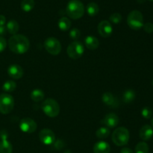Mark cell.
<instances>
[{
	"instance_id": "cell-1",
	"label": "cell",
	"mask_w": 153,
	"mask_h": 153,
	"mask_svg": "<svg viewBox=\"0 0 153 153\" xmlns=\"http://www.w3.org/2000/svg\"><path fill=\"white\" fill-rule=\"evenodd\" d=\"M8 46L14 53L23 54L29 49L30 42L22 34H13L8 40Z\"/></svg>"
},
{
	"instance_id": "cell-2",
	"label": "cell",
	"mask_w": 153,
	"mask_h": 153,
	"mask_svg": "<svg viewBox=\"0 0 153 153\" xmlns=\"http://www.w3.org/2000/svg\"><path fill=\"white\" fill-rule=\"evenodd\" d=\"M66 13L71 19H80L85 13V6L79 0H70L67 5Z\"/></svg>"
},
{
	"instance_id": "cell-3",
	"label": "cell",
	"mask_w": 153,
	"mask_h": 153,
	"mask_svg": "<svg viewBox=\"0 0 153 153\" xmlns=\"http://www.w3.org/2000/svg\"><path fill=\"white\" fill-rule=\"evenodd\" d=\"M129 131L124 127L117 128L112 134V140L118 146L126 145L129 140Z\"/></svg>"
},
{
	"instance_id": "cell-4",
	"label": "cell",
	"mask_w": 153,
	"mask_h": 153,
	"mask_svg": "<svg viewBox=\"0 0 153 153\" xmlns=\"http://www.w3.org/2000/svg\"><path fill=\"white\" fill-rule=\"evenodd\" d=\"M41 108L43 112L49 117H56L60 112V106L58 102L52 98H47L42 103Z\"/></svg>"
},
{
	"instance_id": "cell-5",
	"label": "cell",
	"mask_w": 153,
	"mask_h": 153,
	"mask_svg": "<svg viewBox=\"0 0 153 153\" xmlns=\"http://www.w3.org/2000/svg\"><path fill=\"white\" fill-rule=\"evenodd\" d=\"M127 23L133 30H139L143 26V16L141 12L134 10L130 12L127 17Z\"/></svg>"
},
{
	"instance_id": "cell-6",
	"label": "cell",
	"mask_w": 153,
	"mask_h": 153,
	"mask_svg": "<svg viewBox=\"0 0 153 153\" xmlns=\"http://www.w3.org/2000/svg\"><path fill=\"white\" fill-rule=\"evenodd\" d=\"M14 106V99L7 93L0 94V112L2 114H8L12 111Z\"/></svg>"
},
{
	"instance_id": "cell-7",
	"label": "cell",
	"mask_w": 153,
	"mask_h": 153,
	"mask_svg": "<svg viewBox=\"0 0 153 153\" xmlns=\"http://www.w3.org/2000/svg\"><path fill=\"white\" fill-rule=\"evenodd\" d=\"M85 48L83 44L79 40H74L70 44H69L67 47V52L69 57L73 59H77L79 58L84 53Z\"/></svg>"
},
{
	"instance_id": "cell-8",
	"label": "cell",
	"mask_w": 153,
	"mask_h": 153,
	"mask_svg": "<svg viewBox=\"0 0 153 153\" xmlns=\"http://www.w3.org/2000/svg\"><path fill=\"white\" fill-rule=\"evenodd\" d=\"M44 47L49 53L56 56L61 52V44L59 40L53 37L49 38L44 42Z\"/></svg>"
},
{
	"instance_id": "cell-9",
	"label": "cell",
	"mask_w": 153,
	"mask_h": 153,
	"mask_svg": "<svg viewBox=\"0 0 153 153\" xmlns=\"http://www.w3.org/2000/svg\"><path fill=\"white\" fill-rule=\"evenodd\" d=\"M19 128L21 130L25 133L31 134L37 130V123L31 118H23L19 122Z\"/></svg>"
},
{
	"instance_id": "cell-10",
	"label": "cell",
	"mask_w": 153,
	"mask_h": 153,
	"mask_svg": "<svg viewBox=\"0 0 153 153\" xmlns=\"http://www.w3.org/2000/svg\"><path fill=\"white\" fill-rule=\"evenodd\" d=\"M39 138L40 141L45 145H52L55 142V135L50 129L44 128L40 130L39 134Z\"/></svg>"
},
{
	"instance_id": "cell-11",
	"label": "cell",
	"mask_w": 153,
	"mask_h": 153,
	"mask_svg": "<svg viewBox=\"0 0 153 153\" xmlns=\"http://www.w3.org/2000/svg\"><path fill=\"white\" fill-rule=\"evenodd\" d=\"M98 32L102 37L108 38L113 32L112 25L109 21L102 20L98 25Z\"/></svg>"
},
{
	"instance_id": "cell-12",
	"label": "cell",
	"mask_w": 153,
	"mask_h": 153,
	"mask_svg": "<svg viewBox=\"0 0 153 153\" xmlns=\"http://www.w3.org/2000/svg\"><path fill=\"white\" fill-rule=\"evenodd\" d=\"M7 134L4 130L0 132V137L1 140L0 141V153H12L13 147L11 143L7 140Z\"/></svg>"
},
{
	"instance_id": "cell-13",
	"label": "cell",
	"mask_w": 153,
	"mask_h": 153,
	"mask_svg": "<svg viewBox=\"0 0 153 153\" xmlns=\"http://www.w3.org/2000/svg\"><path fill=\"white\" fill-rule=\"evenodd\" d=\"M119 122V117L114 112L108 113L102 120L103 124L108 128H115L118 124Z\"/></svg>"
},
{
	"instance_id": "cell-14",
	"label": "cell",
	"mask_w": 153,
	"mask_h": 153,
	"mask_svg": "<svg viewBox=\"0 0 153 153\" xmlns=\"http://www.w3.org/2000/svg\"><path fill=\"white\" fill-rule=\"evenodd\" d=\"M7 74L11 78L15 80L20 79L23 76V70L19 64H13L9 66L7 69Z\"/></svg>"
},
{
	"instance_id": "cell-15",
	"label": "cell",
	"mask_w": 153,
	"mask_h": 153,
	"mask_svg": "<svg viewBox=\"0 0 153 153\" xmlns=\"http://www.w3.org/2000/svg\"><path fill=\"white\" fill-rule=\"evenodd\" d=\"M102 101L110 107H117L119 105L117 99L111 92H105L102 94Z\"/></svg>"
},
{
	"instance_id": "cell-16",
	"label": "cell",
	"mask_w": 153,
	"mask_h": 153,
	"mask_svg": "<svg viewBox=\"0 0 153 153\" xmlns=\"http://www.w3.org/2000/svg\"><path fill=\"white\" fill-rule=\"evenodd\" d=\"M139 135H140V139H142L143 140H149L153 136L152 127L149 124H145L140 128Z\"/></svg>"
},
{
	"instance_id": "cell-17",
	"label": "cell",
	"mask_w": 153,
	"mask_h": 153,
	"mask_svg": "<svg viewBox=\"0 0 153 153\" xmlns=\"http://www.w3.org/2000/svg\"><path fill=\"white\" fill-rule=\"evenodd\" d=\"M110 145L105 141H99L94 146V153H110Z\"/></svg>"
},
{
	"instance_id": "cell-18",
	"label": "cell",
	"mask_w": 153,
	"mask_h": 153,
	"mask_svg": "<svg viewBox=\"0 0 153 153\" xmlns=\"http://www.w3.org/2000/svg\"><path fill=\"white\" fill-rule=\"evenodd\" d=\"M85 43L87 47L89 50H91L97 49L100 46V41H99L98 38L94 37V36H88V37H86L85 40Z\"/></svg>"
},
{
	"instance_id": "cell-19",
	"label": "cell",
	"mask_w": 153,
	"mask_h": 153,
	"mask_svg": "<svg viewBox=\"0 0 153 153\" xmlns=\"http://www.w3.org/2000/svg\"><path fill=\"white\" fill-rule=\"evenodd\" d=\"M19 23L16 20H11L8 21V22L6 25L7 31L11 34H16L18 30H19Z\"/></svg>"
},
{
	"instance_id": "cell-20",
	"label": "cell",
	"mask_w": 153,
	"mask_h": 153,
	"mask_svg": "<svg viewBox=\"0 0 153 153\" xmlns=\"http://www.w3.org/2000/svg\"><path fill=\"white\" fill-rule=\"evenodd\" d=\"M58 26L59 28L62 31H67L71 26V22L67 17H61L58 22Z\"/></svg>"
},
{
	"instance_id": "cell-21",
	"label": "cell",
	"mask_w": 153,
	"mask_h": 153,
	"mask_svg": "<svg viewBox=\"0 0 153 153\" xmlns=\"http://www.w3.org/2000/svg\"><path fill=\"white\" fill-rule=\"evenodd\" d=\"M31 100L34 102H40L44 98V92L40 89H34L31 93Z\"/></svg>"
},
{
	"instance_id": "cell-22",
	"label": "cell",
	"mask_w": 153,
	"mask_h": 153,
	"mask_svg": "<svg viewBox=\"0 0 153 153\" xmlns=\"http://www.w3.org/2000/svg\"><path fill=\"white\" fill-rule=\"evenodd\" d=\"M100 11L99 5L96 2H91L87 6V12L91 16H94Z\"/></svg>"
},
{
	"instance_id": "cell-23",
	"label": "cell",
	"mask_w": 153,
	"mask_h": 153,
	"mask_svg": "<svg viewBox=\"0 0 153 153\" xmlns=\"http://www.w3.org/2000/svg\"><path fill=\"white\" fill-rule=\"evenodd\" d=\"M135 98V92L132 89H128L123 94V100L125 103H131Z\"/></svg>"
},
{
	"instance_id": "cell-24",
	"label": "cell",
	"mask_w": 153,
	"mask_h": 153,
	"mask_svg": "<svg viewBox=\"0 0 153 153\" xmlns=\"http://www.w3.org/2000/svg\"><path fill=\"white\" fill-rule=\"evenodd\" d=\"M34 0H22L21 2V8L25 12H29L34 8Z\"/></svg>"
},
{
	"instance_id": "cell-25",
	"label": "cell",
	"mask_w": 153,
	"mask_h": 153,
	"mask_svg": "<svg viewBox=\"0 0 153 153\" xmlns=\"http://www.w3.org/2000/svg\"><path fill=\"white\" fill-rule=\"evenodd\" d=\"M96 134L100 139H105L110 135V130L107 127H101L97 130Z\"/></svg>"
},
{
	"instance_id": "cell-26",
	"label": "cell",
	"mask_w": 153,
	"mask_h": 153,
	"mask_svg": "<svg viewBox=\"0 0 153 153\" xmlns=\"http://www.w3.org/2000/svg\"><path fill=\"white\" fill-rule=\"evenodd\" d=\"M149 146L145 142H140L135 147V153H149Z\"/></svg>"
},
{
	"instance_id": "cell-27",
	"label": "cell",
	"mask_w": 153,
	"mask_h": 153,
	"mask_svg": "<svg viewBox=\"0 0 153 153\" xmlns=\"http://www.w3.org/2000/svg\"><path fill=\"white\" fill-rule=\"evenodd\" d=\"M16 88V84L13 80H7L3 84L2 89L7 92H13Z\"/></svg>"
},
{
	"instance_id": "cell-28",
	"label": "cell",
	"mask_w": 153,
	"mask_h": 153,
	"mask_svg": "<svg viewBox=\"0 0 153 153\" xmlns=\"http://www.w3.org/2000/svg\"><path fill=\"white\" fill-rule=\"evenodd\" d=\"M109 20H110L111 22L114 24L120 23L121 21H122V16L119 13H114L113 14L111 15Z\"/></svg>"
},
{
	"instance_id": "cell-29",
	"label": "cell",
	"mask_w": 153,
	"mask_h": 153,
	"mask_svg": "<svg viewBox=\"0 0 153 153\" xmlns=\"http://www.w3.org/2000/svg\"><path fill=\"white\" fill-rule=\"evenodd\" d=\"M81 36V32L79 28H74L73 29L70 30V37L73 40H78L79 37Z\"/></svg>"
},
{
	"instance_id": "cell-30",
	"label": "cell",
	"mask_w": 153,
	"mask_h": 153,
	"mask_svg": "<svg viewBox=\"0 0 153 153\" xmlns=\"http://www.w3.org/2000/svg\"><path fill=\"white\" fill-rule=\"evenodd\" d=\"M141 115L144 118L149 119V118H150L152 116V110H151L150 108L147 107V106L143 108V110H141Z\"/></svg>"
},
{
	"instance_id": "cell-31",
	"label": "cell",
	"mask_w": 153,
	"mask_h": 153,
	"mask_svg": "<svg viewBox=\"0 0 153 153\" xmlns=\"http://www.w3.org/2000/svg\"><path fill=\"white\" fill-rule=\"evenodd\" d=\"M143 30L149 34L153 32V23L152 22H146V23L143 24Z\"/></svg>"
},
{
	"instance_id": "cell-32",
	"label": "cell",
	"mask_w": 153,
	"mask_h": 153,
	"mask_svg": "<svg viewBox=\"0 0 153 153\" xmlns=\"http://www.w3.org/2000/svg\"><path fill=\"white\" fill-rule=\"evenodd\" d=\"M6 46H7V41H6L5 38L0 36V52L4 50V49L6 48Z\"/></svg>"
},
{
	"instance_id": "cell-33",
	"label": "cell",
	"mask_w": 153,
	"mask_h": 153,
	"mask_svg": "<svg viewBox=\"0 0 153 153\" xmlns=\"http://www.w3.org/2000/svg\"><path fill=\"white\" fill-rule=\"evenodd\" d=\"M7 32V28H6V27L4 26H0V36L2 37L3 35H4L6 34Z\"/></svg>"
},
{
	"instance_id": "cell-34",
	"label": "cell",
	"mask_w": 153,
	"mask_h": 153,
	"mask_svg": "<svg viewBox=\"0 0 153 153\" xmlns=\"http://www.w3.org/2000/svg\"><path fill=\"white\" fill-rule=\"evenodd\" d=\"M6 22L5 16L4 15H0V26H4Z\"/></svg>"
},
{
	"instance_id": "cell-35",
	"label": "cell",
	"mask_w": 153,
	"mask_h": 153,
	"mask_svg": "<svg viewBox=\"0 0 153 153\" xmlns=\"http://www.w3.org/2000/svg\"><path fill=\"white\" fill-rule=\"evenodd\" d=\"M120 153H134V152L129 148H123L121 150Z\"/></svg>"
},
{
	"instance_id": "cell-36",
	"label": "cell",
	"mask_w": 153,
	"mask_h": 153,
	"mask_svg": "<svg viewBox=\"0 0 153 153\" xmlns=\"http://www.w3.org/2000/svg\"><path fill=\"white\" fill-rule=\"evenodd\" d=\"M61 143H62L61 140H58L55 144V147L57 148V149H61L62 148V146H61Z\"/></svg>"
},
{
	"instance_id": "cell-37",
	"label": "cell",
	"mask_w": 153,
	"mask_h": 153,
	"mask_svg": "<svg viewBox=\"0 0 153 153\" xmlns=\"http://www.w3.org/2000/svg\"><path fill=\"white\" fill-rule=\"evenodd\" d=\"M145 1H146V0H137V2L138 3H143L145 2Z\"/></svg>"
},
{
	"instance_id": "cell-38",
	"label": "cell",
	"mask_w": 153,
	"mask_h": 153,
	"mask_svg": "<svg viewBox=\"0 0 153 153\" xmlns=\"http://www.w3.org/2000/svg\"><path fill=\"white\" fill-rule=\"evenodd\" d=\"M151 123H152V126L153 127V118H152V121H151Z\"/></svg>"
},
{
	"instance_id": "cell-39",
	"label": "cell",
	"mask_w": 153,
	"mask_h": 153,
	"mask_svg": "<svg viewBox=\"0 0 153 153\" xmlns=\"http://www.w3.org/2000/svg\"><path fill=\"white\" fill-rule=\"evenodd\" d=\"M149 1H152L153 2V0H149Z\"/></svg>"
},
{
	"instance_id": "cell-40",
	"label": "cell",
	"mask_w": 153,
	"mask_h": 153,
	"mask_svg": "<svg viewBox=\"0 0 153 153\" xmlns=\"http://www.w3.org/2000/svg\"><path fill=\"white\" fill-rule=\"evenodd\" d=\"M152 84H153V80H152Z\"/></svg>"
}]
</instances>
